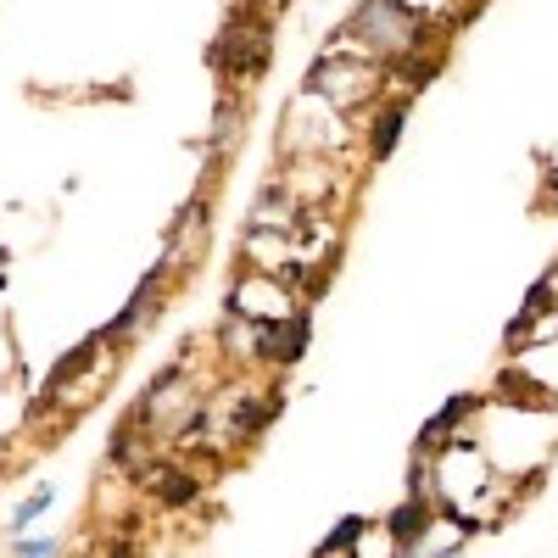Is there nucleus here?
I'll return each mask as SVG.
<instances>
[{"instance_id": "nucleus-2", "label": "nucleus", "mask_w": 558, "mask_h": 558, "mask_svg": "<svg viewBox=\"0 0 558 558\" xmlns=\"http://www.w3.org/2000/svg\"><path fill=\"white\" fill-rule=\"evenodd\" d=\"M202 413H207V408H202L191 375H162V380L146 391V402H140L134 430H140V436H151V441H173V436L191 430Z\"/></svg>"}, {"instance_id": "nucleus-11", "label": "nucleus", "mask_w": 558, "mask_h": 558, "mask_svg": "<svg viewBox=\"0 0 558 558\" xmlns=\"http://www.w3.org/2000/svg\"><path fill=\"white\" fill-rule=\"evenodd\" d=\"M45 508H51V486H39V492H34L23 508H17V525H28L34 514H45Z\"/></svg>"}, {"instance_id": "nucleus-5", "label": "nucleus", "mask_w": 558, "mask_h": 558, "mask_svg": "<svg viewBox=\"0 0 558 558\" xmlns=\"http://www.w3.org/2000/svg\"><path fill=\"white\" fill-rule=\"evenodd\" d=\"M263 51H268V39L257 28H229L218 39V62L223 73H263Z\"/></svg>"}, {"instance_id": "nucleus-3", "label": "nucleus", "mask_w": 558, "mask_h": 558, "mask_svg": "<svg viewBox=\"0 0 558 558\" xmlns=\"http://www.w3.org/2000/svg\"><path fill=\"white\" fill-rule=\"evenodd\" d=\"M352 34H357L380 62H397V57H413V51H418V17L402 12L397 0H368V7L352 17Z\"/></svg>"}, {"instance_id": "nucleus-1", "label": "nucleus", "mask_w": 558, "mask_h": 558, "mask_svg": "<svg viewBox=\"0 0 558 558\" xmlns=\"http://www.w3.org/2000/svg\"><path fill=\"white\" fill-rule=\"evenodd\" d=\"M380 84H386V62L368 51V45H363L352 28L318 57V68H313V78H307L313 96H324V101L341 107V112L368 107V101L380 96Z\"/></svg>"}, {"instance_id": "nucleus-9", "label": "nucleus", "mask_w": 558, "mask_h": 558, "mask_svg": "<svg viewBox=\"0 0 558 558\" xmlns=\"http://www.w3.org/2000/svg\"><path fill=\"white\" fill-rule=\"evenodd\" d=\"M357 536H363V525H357V520H347V525H341L330 542H324L318 553H324V558H341V553H352V542H357Z\"/></svg>"}, {"instance_id": "nucleus-4", "label": "nucleus", "mask_w": 558, "mask_h": 558, "mask_svg": "<svg viewBox=\"0 0 558 558\" xmlns=\"http://www.w3.org/2000/svg\"><path fill=\"white\" fill-rule=\"evenodd\" d=\"M229 313H241L252 324H296V296L286 291V279L274 274H246L229 291Z\"/></svg>"}, {"instance_id": "nucleus-6", "label": "nucleus", "mask_w": 558, "mask_h": 558, "mask_svg": "<svg viewBox=\"0 0 558 558\" xmlns=\"http://www.w3.org/2000/svg\"><path fill=\"white\" fill-rule=\"evenodd\" d=\"M202 223H207V213L202 207H191L179 218V235H173V263H191L196 252H202Z\"/></svg>"}, {"instance_id": "nucleus-7", "label": "nucleus", "mask_w": 558, "mask_h": 558, "mask_svg": "<svg viewBox=\"0 0 558 558\" xmlns=\"http://www.w3.org/2000/svg\"><path fill=\"white\" fill-rule=\"evenodd\" d=\"M151 492H157L162 502H191V497H196V481L162 463V470H151Z\"/></svg>"}, {"instance_id": "nucleus-8", "label": "nucleus", "mask_w": 558, "mask_h": 558, "mask_svg": "<svg viewBox=\"0 0 558 558\" xmlns=\"http://www.w3.org/2000/svg\"><path fill=\"white\" fill-rule=\"evenodd\" d=\"M402 12H413L418 23H430V17H452L458 12V0H397Z\"/></svg>"}, {"instance_id": "nucleus-10", "label": "nucleus", "mask_w": 558, "mask_h": 558, "mask_svg": "<svg viewBox=\"0 0 558 558\" xmlns=\"http://www.w3.org/2000/svg\"><path fill=\"white\" fill-rule=\"evenodd\" d=\"M418 525H425V508H408V514H397V520H391V536H397V542H413V531H418Z\"/></svg>"}]
</instances>
